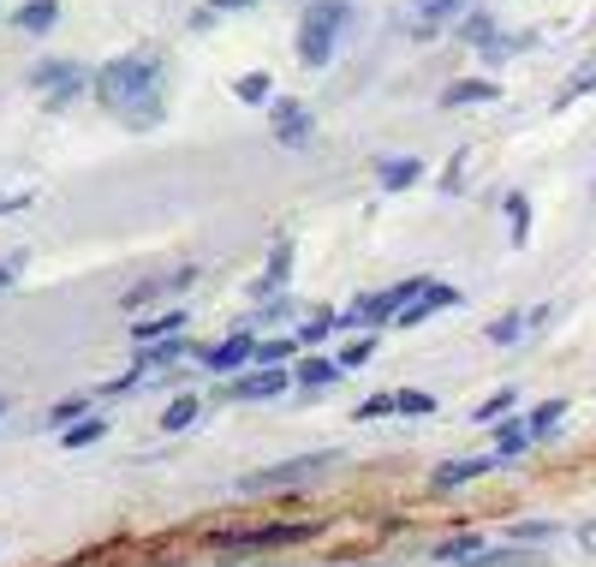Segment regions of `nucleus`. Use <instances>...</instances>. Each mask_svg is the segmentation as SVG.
Masks as SVG:
<instances>
[{
  "mask_svg": "<svg viewBox=\"0 0 596 567\" xmlns=\"http://www.w3.org/2000/svg\"><path fill=\"white\" fill-rule=\"evenodd\" d=\"M84 84H96V72H84L78 60H42V67H31V91H48V96H78Z\"/></svg>",
  "mask_w": 596,
  "mask_h": 567,
  "instance_id": "9d476101",
  "label": "nucleus"
},
{
  "mask_svg": "<svg viewBox=\"0 0 596 567\" xmlns=\"http://www.w3.org/2000/svg\"><path fill=\"white\" fill-rule=\"evenodd\" d=\"M579 550H591V556H596V520L579 526Z\"/></svg>",
  "mask_w": 596,
  "mask_h": 567,
  "instance_id": "58836bf2",
  "label": "nucleus"
},
{
  "mask_svg": "<svg viewBox=\"0 0 596 567\" xmlns=\"http://www.w3.org/2000/svg\"><path fill=\"white\" fill-rule=\"evenodd\" d=\"M507 221H513V245H525V239H531V197L525 192L507 197Z\"/></svg>",
  "mask_w": 596,
  "mask_h": 567,
  "instance_id": "c85d7f7f",
  "label": "nucleus"
},
{
  "mask_svg": "<svg viewBox=\"0 0 596 567\" xmlns=\"http://www.w3.org/2000/svg\"><path fill=\"white\" fill-rule=\"evenodd\" d=\"M293 388V364H257V371H239L233 383L221 376V400H275V395H287Z\"/></svg>",
  "mask_w": 596,
  "mask_h": 567,
  "instance_id": "39448f33",
  "label": "nucleus"
},
{
  "mask_svg": "<svg viewBox=\"0 0 596 567\" xmlns=\"http://www.w3.org/2000/svg\"><path fill=\"white\" fill-rule=\"evenodd\" d=\"M465 149H453V156H448V168H441V192H465Z\"/></svg>",
  "mask_w": 596,
  "mask_h": 567,
  "instance_id": "c9c22d12",
  "label": "nucleus"
},
{
  "mask_svg": "<svg viewBox=\"0 0 596 567\" xmlns=\"http://www.w3.org/2000/svg\"><path fill=\"white\" fill-rule=\"evenodd\" d=\"M84 407H90V400H84V395H66V400H54V407H48V424H72V419H90V412H84Z\"/></svg>",
  "mask_w": 596,
  "mask_h": 567,
  "instance_id": "72a5a7b5",
  "label": "nucleus"
},
{
  "mask_svg": "<svg viewBox=\"0 0 596 567\" xmlns=\"http://www.w3.org/2000/svg\"><path fill=\"white\" fill-rule=\"evenodd\" d=\"M465 12H472V0H417V24H424V31H436V24H460Z\"/></svg>",
  "mask_w": 596,
  "mask_h": 567,
  "instance_id": "5701e85b",
  "label": "nucleus"
},
{
  "mask_svg": "<svg viewBox=\"0 0 596 567\" xmlns=\"http://www.w3.org/2000/svg\"><path fill=\"white\" fill-rule=\"evenodd\" d=\"M192 419H197V395L185 388V395H173V400H168V412H161V431L180 436V431H192Z\"/></svg>",
  "mask_w": 596,
  "mask_h": 567,
  "instance_id": "393cba45",
  "label": "nucleus"
},
{
  "mask_svg": "<svg viewBox=\"0 0 596 567\" xmlns=\"http://www.w3.org/2000/svg\"><path fill=\"white\" fill-rule=\"evenodd\" d=\"M180 335H185V311H168V317H149L132 329V340H144V347H161V340H180Z\"/></svg>",
  "mask_w": 596,
  "mask_h": 567,
  "instance_id": "412c9836",
  "label": "nucleus"
},
{
  "mask_svg": "<svg viewBox=\"0 0 596 567\" xmlns=\"http://www.w3.org/2000/svg\"><path fill=\"white\" fill-rule=\"evenodd\" d=\"M525 448H531V424H525V412H507V419L496 424V454H501V460H519Z\"/></svg>",
  "mask_w": 596,
  "mask_h": 567,
  "instance_id": "a211bd4d",
  "label": "nucleus"
},
{
  "mask_svg": "<svg viewBox=\"0 0 596 567\" xmlns=\"http://www.w3.org/2000/svg\"><path fill=\"white\" fill-rule=\"evenodd\" d=\"M0 412H7V400H0Z\"/></svg>",
  "mask_w": 596,
  "mask_h": 567,
  "instance_id": "a19ab883",
  "label": "nucleus"
},
{
  "mask_svg": "<svg viewBox=\"0 0 596 567\" xmlns=\"http://www.w3.org/2000/svg\"><path fill=\"white\" fill-rule=\"evenodd\" d=\"M448 305H460V287H453V281H436V275H424V287H417V293L400 305L394 329H417L424 317H436V311H448Z\"/></svg>",
  "mask_w": 596,
  "mask_h": 567,
  "instance_id": "6e6552de",
  "label": "nucleus"
},
{
  "mask_svg": "<svg viewBox=\"0 0 596 567\" xmlns=\"http://www.w3.org/2000/svg\"><path fill=\"white\" fill-rule=\"evenodd\" d=\"M328 383H340V359H323V352H304V359L293 364V388H328Z\"/></svg>",
  "mask_w": 596,
  "mask_h": 567,
  "instance_id": "2eb2a0df",
  "label": "nucleus"
},
{
  "mask_svg": "<svg viewBox=\"0 0 596 567\" xmlns=\"http://www.w3.org/2000/svg\"><path fill=\"white\" fill-rule=\"evenodd\" d=\"M293 335H299V347H316V340L340 335V311H328V305H323V311H311V317H304Z\"/></svg>",
  "mask_w": 596,
  "mask_h": 567,
  "instance_id": "b1692460",
  "label": "nucleus"
},
{
  "mask_svg": "<svg viewBox=\"0 0 596 567\" xmlns=\"http://www.w3.org/2000/svg\"><path fill=\"white\" fill-rule=\"evenodd\" d=\"M453 36H460L465 48H477V55H484V48L496 43L501 31H496V19H489L484 7H472V12H465V19H460V24H453Z\"/></svg>",
  "mask_w": 596,
  "mask_h": 567,
  "instance_id": "f3484780",
  "label": "nucleus"
},
{
  "mask_svg": "<svg viewBox=\"0 0 596 567\" xmlns=\"http://www.w3.org/2000/svg\"><path fill=\"white\" fill-rule=\"evenodd\" d=\"M24 269V251H12V257H0V293H7V287H12V275H19Z\"/></svg>",
  "mask_w": 596,
  "mask_h": 567,
  "instance_id": "4c0bfd02",
  "label": "nucleus"
},
{
  "mask_svg": "<svg viewBox=\"0 0 596 567\" xmlns=\"http://www.w3.org/2000/svg\"><path fill=\"white\" fill-rule=\"evenodd\" d=\"M287 281H293V233H281V239H275L269 269L257 275V287H251V293H257V299H281V293H287Z\"/></svg>",
  "mask_w": 596,
  "mask_h": 567,
  "instance_id": "9b49d317",
  "label": "nucleus"
},
{
  "mask_svg": "<svg viewBox=\"0 0 596 567\" xmlns=\"http://www.w3.org/2000/svg\"><path fill=\"white\" fill-rule=\"evenodd\" d=\"M269 125H275V144L287 149H304L316 137V113L299 102V96H275L269 102Z\"/></svg>",
  "mask_w": 596,
  "mask_h": 567,
  "instance_id": "0eeeda50",
  "label": "nucleus"
},
{
  "mask_svg": "<svg viewBox=\"0 0 596 567\" xmlns=\"http://www.w3.org/2000/svg\"><path fill=\"white\" fill-rule=\"evenodd\" d=\"M90 96L101 102V113H113L132 132L161 125V55H120L108 67H96Z\"/></svg>",
  "mask_w": 596,
  "mask_h": 567,
  "instance_id": "f257e3e1",
  "label": "nucleus"
},
{
  "mask_svg": "<svg viewBox=\"0 0 596 567\" xmlns=\"http://www.w3.org/2000/svg\"><path fill=\"white\" fill-rule=\"evenodd\" d=\"M525 424H531V443H549V436L567 424V400L555 395V400H543V407H531V412H525Z\"/></svg>",
  "mask_w": 596,
  "mask_h": 567,
  "instance_id": "6ab92c4d",
  "label": "nucleus"
},
{
  "mask_svg": "<svg viewBox=\"0 0 596 567\" xmlns=\"http://www.w3.org/2000/svg\"><path fill=\"white\" fill-rule=\"evenodd\" d=\"M501 466V454H460V460H441L436 472H429V490H465V484H477V478H489Z\"/></svg>",
  "mask_w": 596,
  "mask_h": 567,
  "instance_id": "1a4fd4ad",
  "label": "nucleus"
},
{
  "mask_svg": "<svg viewBox=\"0 0 596 567\" xmlns=\"http://www.w3.org/2000/svg\"><path fill=\"white\" fill-rule=\"evenodd\" d=\"M507 412H513V388H496V395H489V400H484V407H477V412H472V419H477V424H501V419H507Z\"/></svg>",
  "mask_w": 596,
  "mask_h": 567,
  "instance_id": "2f4dec72",
  "label": "nucleus"
},
{
  "mask_svg": "<svg viewBox=\"0 0 596 567\" xmlns=\"http://www.w3.org/2000/svg\"><path fill=\"white\" fill-rule=\"evenodd\" d=\"M323 538V520H275V526H233V532H209L215 550L227 556H245V550H293Z\"/></svg>",
  "mask_w": 596,
  "mask_h": 567,
  "instance_id": "7ed1b4c3",
  "label": "nucleus"
},
{
  "mask_svg": "<svg viewBox=\"0 0 596 567\" xmlns=\"http://www.w3.org/2000/svg\"><path fill=\"white\" fill-rule=\"evenodd\" d=\"M233 96H239V102H251V108H263V102H275V79H269V72H245V79L233 84Z\"/></svg>",
  "mask_w": 596,
  "mask_h": 567,
  "instance_id": "bb28decb",
  "label": "nucleus"
},
{
  "mask_svg": "<svg viewBox=\"0 0 596 567\" xmlns=\"http://www.w3.org/2000/svg\"><path fill=\"white\" fill-rule=\"evenodd\" d=\"M549 538H561V520H513L507 526V544H525V550L549 544Z\"/></svg>",
  "mask_w": 596,
  "mask_h": 567,
  "instance_id": "4be33fe9",
  "label": "nucleus"
},
{
  "mask_svg": "<svg viewBox=\"0 0 596 567\" xmlns=\"http://www.w3.org/2000/svg\"><path fill=\"white\" fill-rule=\"evenodd\" d=\"M388 412H400V407H394V395H370V400H358V407H352V419L370 424V419H388Z\"/></svg>",
  "mask_w": 596,
  "mask_h": 567,
  "instance_id": "f704fd0d",
  "label": "nucleus"
},
{
  "mask_svg": "<svg viewBox=\"0 0 596 567\" xmlns=\"http://www.w3.org/2000/svg\"><path fill=\"white\" fill-rule=\"evenodd\" d=\"M484 538H477V532H460V538H441V544H436V562L441 567H453V562H465V567H472L477 556H484Z\"/></svg>",
  "mask_w": 596,
  "mask_h": 567,
  "instance_id": "aec40b11",
  "label": "nucleus"
},
{
  "mask_svg": "<svg viewBox=\"0 0 596 567\" xmlns=\"http://www.w3.org/2000/svg\"><path fill=\"white\" fill-rule=\"evenodd\" d=\"M417 180H424V161L417 156H382L376 161V185H382V192H412Z\"/></svg>",
  "mask_w": 596,
  "mask_h": 567,
  "instance_id": "ddd939ff",
  "label": "nucleus"
},
{
  "mask_svg": "<svg viewBox=\"0 0 596 567\" xmlns=\"http://www.w3.org/2000/svg\"><path fill=\"white\" fill-rule=\"evenodd\" d=\"M591 84H596V67H585V72H579V79H573V84H567V91H561V96H555V108H567V102H579V96H585V91H591Z\"/></svg>",
  "mask_w": 596,
  "mask_h": 567,
  "instance_id": "e433bc0d",
  "label": "nucleus"
},
{
  "mask_svg": "<svg viewBox=\"0 0 596 567\" xmlns=\"http://www.w3.org/2000/svg\"><path fill=\"white\" fill-rule=\"evenodd\" d=\"M484 102H501L496 79H453L448 91H441V108H484Z\"/></svg>",
  "mask_w": 596,
  "mask_h": 567,
  "instance_id": "f8f14e48",
  "label": "nucleus"
},
{
  "mask_svg": "<svg viewBox=\"0 0 596 567\" xmlns=\"http://www.w3.org/2000/svg\"><path fill=\"white\" fill-rule=\"evenodd\" d=\"M180 287H192V269H180V275H161V281H137L132 293L120 299V305H125V311H132V317H137V311H149V305H156L161 293H180Z\"/></svg>",
  "mask_w": 596,
  "mask_h": 567,
  "instance_id": "4468645a",
  "label": "nucleus"
},
{
  "mask_svg": "<svg viewBox=\"0 0 596 567\" xmlns=\"http://www.w3.org/2000/svg\"><path fill=\"white\" fill-rule=\"evenodd\" d=\"M370 352H376V335L346 340V347H340V371H358V364H370Z\"/></svg>",
  "mask_w": 596,
  "mask_h": 567,
  "instance_id": "473e14b6",
  "label": "nucleus"
},
{
  "mask_svg": "<svg viewBox=\"0 0 596 567\" xmlns=\"http://www.w3.org/2000/svg\"><path fill=\"white\" fill-rule=\"evenodd\" d=\"M245 7H257V0H209V12H245Z\"/></svg>",
  "mask_w": 596,
  "mask_h": 567,
  "instance_id": "ea45409f",
  "label": "nucleus"
},
{
  "mask_svg": "<svg viewBox=\"0 0 596 567\" xmlns=\"http://www.w3.org/2000/svg\"><path fill=\"white\" fill-rule=\"evenodd\" d=\"M197 364L215 376H239L245 364H257V335L251 329H233L227 340H215V347H197Z\"/></svg>",
  "mask_w": 596,
  "mask_h": 567,
  "instance_id": "423d86ee",
  "label": "nucleus"
},
{
  "mask_svg": "<svg viewBox=\"0 0 596 567\" xmlns=\"http://www.w3.org/2000/svg\"><path fill=\"white\" fill-rule=\"evenodd\" d=\"M394 407L405 412V419H429V412H436V395H424V388H400Z\"/></svg>",
  "mask_w": 596,
  "mask_h": 567,
  "instance_id": "c756f323",
  "label": "nucleus"
},
{
  "mask_svg": "<svg viewBox=\"0 0 596 567\" xmlns=\"http://www.w3.org/2000/svg\"><path fill=\"white\" fill-rule=\"evenodd\" d=\"M101 436H108V419H84V424H66L60 443H66V448H90V443H101Z\"/></svg>",
  "mask_w": 596,
  "mask_h": 567,
  "instance_id": "cd10ccee",
  "label": "nucleus"
},
{
  "mask_svg": "<svg viewBox=\"0 0 596 567\" xmlns=\"http://www.w3.org/2000/svg\"><path fill=\"white\" fill-rule=\"evenodd\" d=\"M346 19H352V7H346V0H311V7L299 12V60H304L311 72L335 60Z\"/></svg>",
  "mask_w": 596,
  "mask_h": 567,
  "instance_id": "f03ea898",
  "label": "nucleus"
},
{
  "mask_svg": "<svg viewBox=\"0 0 596 567\" xmlns=\"http://www.w3.org/2000/svg\"><path fill=\"white\" fill-rule=\"evenodd\" d=\"M257 364H299V335H275V340H257Z\"/></svg>",
  "mask_w": 596,
  "mask_h": 567,
  "instance_id": "a878e982",
  "label": "nucleus"
},
{
  "mask_svg": "<svg viewBox=\"0 0 596 567\" xmlns=\"http://www.w3.org/2000/svg\"><path fill=\"white\" fill-rule=\"evenodd\" d=\"M54 19H60V0H24V7L12 12V24H19L24 36H48Z\"/></svg>",
  "mask_w": 596,
  "mask_h": 567,
  "instance_id": "dca6fc26",
  "label": "nucleus"
},
{
  "mask_svg": "<svg viewBox=\"0 0 596 567\" xmlns=\"http://www.w3.org/2000/svg\"><path fill=\"white\" fill-rule=\"evenodd\" d=\"M525 323H531V317H519V311H507V317H496V323H489L484 335L496 340V347H513V340L525 335Z\"/></svg>",
  "mask_w": 596,
  "mask_h": 567,
  "instance_id": "7c9ffc66",
  "label": "nucleus"
},
{
  "mask_svg": "<svg viewBox=\"0 0 596 567\" xmlns=\"http://www.w3.org/2000/svg\"><path fill=\"white\" fill-rule=\"evenodd\" d=\"M340 454H299V460H281V466H263V472H245L239 478V496H281V490H304L335 466Z\"/></svg>",
  "mask_w": 596,
  "mask_h": 567,
  "instance_id": "20e7f679",
  "label": "nucleus"
}]
</instances>
